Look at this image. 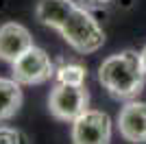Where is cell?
I'll use <instances>...</instances> for the list:
<instances>
[{
    "label": "cell",
    "mask_w": 146,
    "mask_h": 144,
    "mask_svg": "<svg viewBox=\"0 0 146 144\" xmlns=\"http://www.w3.org/2000/svg\"><path fill=\"white\" fill-rule=\"evenodd\" d=\"M74 9H76V5L72 0H39L35 7V15L42 24L61 31V26L72 15Z\"/></svg>",
    "instance_id": "8"
},
{
    "label": "cell",
    "mask_w": 146,
    "mask_h": 144,
    "mask_svg": "<svg viewBox=\"0 0 146 144\" xmlns=\"http://www.w3.org/2000/svg\"><path fill=\"white\" fill-rule=\"evenodd\" d=\"M22 105V90L15 79H0V122L18 114Z\"/></svg>",
    "instance_id": "9"
},
{
    "label": "cell",
    "mask_w": 146,
    "mask_h": 144,
    "mask_svg": "<svg viewBox=\"0 0 146 144\" xmlns=\"http://www.w3.org/2000/svg\"><path fill=\"white\" fill-rule=\"evenodd\" d=\"M13 79L20 85H39L44 81L55 77V68L52 61L42 48H29L18 61H13Z\"/></svg>",
    "instance_id": "4"
},
{
    "label": "cell",
    "mask_w": 146,
    "mask_h": 144,
    "mask_svg": "<svg viewBox=\"0 0 146 144\" xmlns=\"http://www.w3.org/2000/svg\"><path fill=\"white\" fill-rule=\"evenodd\" d=\"M120 135L131 144H146V103L129 101L118 114Z\"/></svg>",
    "instance_id": "6"
},
{
    "label": "cell",
    "mask_w": 146,
    "mask_h": 144,
    "mask_svg": "<svg viewBox=\"0 0 146 144\" xmlns=\"http://www.w3.org/2000/svg\"><path fill=\"white\" fill-rule=\"evenodd\" d=\"M81 2V7H85V9H103L107 2H111V0H79Z\"/></svg>",
    "instance_id": "12"
},
{
    "label": "cell",
    "mask_w": 146,
    "mask_h": 144,
    "mask_svg": "<svg viewBox=\"0 0 146 144\" xmlns=\"http://www.w3.org/2000/svg\"><path fill=\"white\" fill-rule=\"evenodd\" d=\"M87 72L79 63H63L55 70V85H83Z\"/></svg>",
    "instance_id": "10"
},
{
    "label": "cell",
    "mask_w": 146,
    "mask_h": 144,
    "mask_svg": "<svg viewBox=\"0 0 146 144\" xmlns=\"http://www.w3.org/2000/svg\"><path fill=\"white\" fill-rule=\"evenodd\" d=\"M0 144H31L22 131L18 129H9V127H0Z\"/></svg>",
    "instance_id": "11"
},
{
    "label": "cell",
    "mask_w": 146,
    "mask_h": 144,
    "mask_svg": "<svg viewBox=\"0 0 146 144\" xmlns=\"http://www.w3.org/2000/svg\"><path fill=\"white\" fill-rule=\"evenodd\" d=\"M90 94L83 85H55L48 96V109L61 122H74L87 111Z\"/></svg>",
    "instance_id": "3"
},
{
    "label": "cell",
    "mask_w": 146,
    "mask_h": 144,
    "mask_svg": "<svg viewBox=\"0 0 146 144\" xmlns=\"http://www.w3.org/2000/svg\"><path fill=\"white\" fill-rule=\"evenodd\" d=\"M59 33L76 53L83 55L96 53L105 44L103 29L98 26V22L90 15V9H85V7H76L72 15L66 20V24L61 26Z\"/></svg>",
    "instance_id": "2"
},
{
    "label": "cell",
    "mask_w": 146,
    "mask_h": 144,
    "mask_svg": "<svg viewBox=\"0 0 146 144\" xmlns=\"http://www.w3.org/2000/svg\"><path fill=\"white\" fill-rule=\"evenodd\" d=\"M111 118L105 111L87 109L72 122V144H109Z\"/></svg>",
    "instance_id": "5"
},
{
    "label": "cell",
    "mask_w": 146,
    "mask_h": 144,
    "mask_svg": "<svg viewBox=\"0 0 146 144\" xmlns=\"http://www.w3.org/2000/svg\"><path fill=\"white\" fill-rule=\"evenodd\" d=\"M29 48H33V37L26 26L18 22H7L0 26V59L2 61L13 63Z\"/></svg>",
    "instance_id": "7"
},
{
    "label": "cell",
    "mask_w": 146,
    "mask_h": 144,
    "mask_svg": "<svg viewBox=\"0 0 146 144\" xmlns=\"http://www.w3.org/2000/svg\"><path fill=\"white\" fill-rule=\"evenodd\" d=\"M142 63H144V70H146V46H144V50H142Z\"/></svg>",
    "instance_id": "13"
},
{
    "label": "cell",
    "mask_w": 146,
    "mask_h": 144,
    "mask_svg": "<svg viewBox=\"0 0 146 144\" xmlns=\"http://www.w3.org/2000/svg\"><path fill=\"white\" fill-rule=\"evenodd\" d=\"M98 81L113 98H135L146 81L142 55L124 50L107 57L98 68Z\"/></svg>",
    "instance_id": "1"
}]
</instances>
